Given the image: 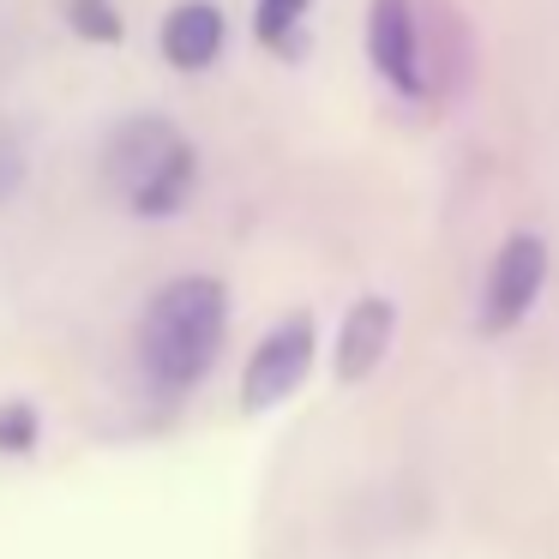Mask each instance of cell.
Returning a JSON list of instances; mask_svg holds the SVG:
<instances>
[{
    "instance_id": "obj_1",
    "label": "cell",
    "mask_w": 559,
    "mask_h": 559,
    "mask_svg": "<svg viewBox=\"0 0 559 559\" xmlns=\"http://www.w3.org/2000/svg\"><path fill=\"white\" fill-rule=\"evenodd\" d=\"M223 331H229L223 277L187 271V277L163 283L145 301V319H139V373H145V385L163 391V397L193 391L211 373V361H217Z\"/></svg>"
},
{
    "instance_id": "obj_2",
    "label": "cell",
    "mask_w": 559,
    "mask_h": 559,
    "mask_svg": "<svg viewBox=\"0 0 559 559\" xmlns=\"http://www.w3.org/2000/svg\"><path fill=\"white\" fill-rule=\"evenodd\" d=\"M103 187L133 217H175L199 187V151L169 115H127L103 139Z\"/></svg>"
},
{
    "instance_id": "obj_3",
    "label": "cell",
    "mask_w": 559,
    "mask_h": 559,
    "mask_svg": "<svg viewBox=\"0 0 559 559\" xmlns=\"http://www.w3.org/2000/svg\"><path fill=\"white\" fill-rule=\"evenodd\" d=\"M542 283H547V241L530 229L506 235L493 265H487V283H481V313H475L481 337L518 331L523 319H530V307L542 301Z\"/></svg>"
},
{
    "instance_id": "obj_4",
    "label": "cell",
    "mask_w": 559,
    "mask_h": 559,
    "mask_svg": "<svg viewBox=\"0 0 559 559\" xmlns=\"http://www.w3.org/2000/svg\"><path fill=\"white\" fill-rule=\"evenodd\" d=\"M313 313H289L259 337V349L247 355V373H241V409L247 415H265L277 409L283 397H295L313 367Z\"/></svg>"
},
{
    "instance_id": "obj_5",
    "label": "cell",
    "mask_w": 559,
    "mask_h": 559,
    "mask_svg": "<svg viewBox=\"0 0 559 559\" xmlns=\"http://www.w3.org/2000/svg\"><path fill=\"white\" fill-rule=\"evenodd\" d=\"M367 55H373V73L397 97H421L427 91V49H421L415 0H373L367 7Z\"/></svg>"
},
{
    "instance_id": "obj_6",
    "label": "cell",
    "mask_w": 559,
    "mask_h": 559,
    "mask_svg": "<svg viewBox=\"0 0 559 559\" xmlns=\"http://www.w3.org/2000/svg\"><path fill=\"white\" fill-rule=\"evenodd\" d=\"M229 43V19L217 0H175L157 25V49L175 73H205Z\"/></svg>"
},
{
    "instance_id": "obj_7",
    "label": "cell",
    "mask_w": 559,
    "mask_h": 559,
    "mask_svg": "<svg viewBox=\"0 0 559 559\" xmlns=\"http://www.w3.org/2000/svg\"><path fill=\"white\" fill-rule=\"evenodd\" d=\"M391 337H397V307H391L385 295H361V301L343 313V331H337V379L343 385L373 379V367L385 361Z\"/></svg>"
},
{
    "instance_id": "obj_8",
    "label": "cell",
    "mask_w": 559,
    "mask_h": 559,
    "mask_svg": "<svg viewBox=\"0 0 559 559\" xmlns=\"http://www.w3.org/2000/svg\"><path fill=\"white\" fill-rule=\"evenodd\" d=\"M307 13H313V0H253V37L271 55L295 61L307 49Z\"/></svg>"
},
{
    "instance_id": "obj_9",
    "label": "cell",
    "mask_w": 559,
    "mask_h": 559,
    "mask_svg": "<svg viewBox=\"0 0 559 559\" xmlns=\"http://www.w3.org/2000/svg\"><path fill=\"white\" fill-rule=\"evenodd\" d=\"M67 25L91 43H121V13L109 0H67Z\"/></svg>"
},
{
    "instance_id": "obj_10",
    "label": "cell",
    "mask_w": 559,
    "mask_h": 559,
    "mask_svg": "<svg viewBox=\"0 0 559 559\" xmlns=\"http://www.w3.org/2000/svg\"><path fill=\"white\" fill-rule=\"evenodd\" d=\"M37 433H43V421H37V409L31 403H19V397H7L0 403V451H37Z\"/></svg>"
},
{
    "instance_id": "obj_11",
    "label": "cell",
    "mask_w": 559,
    "mask_h": 559,
    "mask_svg": "<svg viewBox=\"0 0 559 559\" xmlns=\"http://www.w3.org/2000/svg\"><path fill=\"white\" fill-rule=\"evenodd\" d=\"M25 169H31V163H25V139H19L13 127H0V205L25 187Z\"/></svg>"
}]
</instances>
